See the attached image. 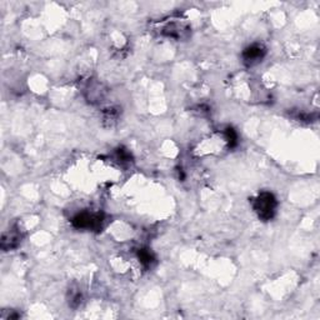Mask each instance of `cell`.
<instances>
[{"label":"cell","mask_w":320,"mask_h":320,"mask_svg":"<svg viewBox=\"0 0 320 320\" xmlns=\"http://www.w3.org/2000/svg\"><path fill=\"white\" fill-rule=\"evenodd\" d=\"M277 204V199L272 193L263 192L254 201V210L256 211L259 218L267 222L274 216Z\"/></svg>","instance_id":"cell-1"},{"label":"cell","mask_w":320,"mask_h":320,"mask_svg":"<svg viewBox=\"0 0 320 320\" xmlns=\"http://www.w3.org/2000/svg\"><path fill=\"white\" fill-rule=\"evenodd\" d=\"M103 224V214L100 213H83L78 214L73 219V225L78 229H91L98 230L102 228Z\"/></svg>","instance_id":"cell-2"},{"label":"cell","mask_w":320,"mask_h":320,"mask_svg":"<svg viewBox=\"0 0 320 320\" xmlns=\"http://www.w3.org/2000/svg\"><path fill=\"white\" fill-rule=\"evenodd\" d=\"M265 55V48L260 44H254V45L249 46L244 50L243 53V59L245 64L248 65H254L256 63L262 62V59L264 58Z\"/></svg>","instance_id":"cell-3"},{"label":"cell","mask_w":320,"mask_h":320,"mask_svg":"<svg viewBox=\"0 0 320 320\" xmlns=\"http://www.w3.org/2000/svg\"><path fill=\"white\" fill-rule=\"evenodd\" d=\"M20 237L16 234L15 232L6 233L3 235V240H1V248L3 249H13L19 244Z\"/></svg>","instance_id":"cell-4"},{"label":"cell","mask_w":320,"mask_h":320,"mask_svg":"<svg viewBox=\"0 0 320 320\" xmlns=\"http://www.w3.org/2000/svg\"><path fill=\"white\" fill-rule=\"evenodd\" d=\"M139 259H140V262H142L144 265H147V267L148 265H150V263L153 262L152 254H150L148 250L139 251Z\"/></svg>","instance_id":"cell-5"},{"label":"cell","mask_w":320,"mask_h":320,"mask_svg":"<svg viewBox=\"0 0 320 320\" xmlns=\"http://www.w3.org/2000/svg\"><path fill=\"white\" fill-rule=\"evenodd\" d=\"M225 135H227V139H228V142H229L230 147H234V145L237 144V140H238L237 133H235L233 129L228 128L227 131H225Z\"/></svg>","instance_id":"cell-6"}]
</instances>
